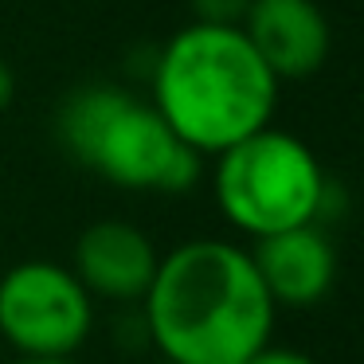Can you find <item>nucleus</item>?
Here are the masks:
<instances>
[{"instance_id": "7", "label": "nucleus", "mask_w": 364, "mask_h": 364, "mask_svg": "<svg viewBox=\"0 0 364 364\" xmlns=\"http://www.w3.org/2000/svg\"><path fill=\"white\" fill-rule=\"evenodd\" d=\"M157 247L141 228L126 220H98L75 243V274L90 298L141 301L157 274Z\"/></svg>"}, {"instance_id": "3", "label": "nucleus", "mask_w": 364, "mask_h": 364, "mask_svg": "<svg viewBox=\"0 0 364 364\" xmlns=\"http://www.w3.org/2000/svg\"><path fill=\"white\" fill-rule=\"evenodd\" d=\"M55 134L67 157L129 192L181 196L200 181V153L173 134L157 106L118 82H87L63 98Z\"/></svg>"}, {"instance_id": "9", "label": "nucleus", "mask_w": 364, "mask_h": 364, "mask_svg": "<svg viewBox=\"0 0 364 364\" xmlns=\"http://www.w3.org/2000/svg\"><path fill=\"white\" fill-rule=\"evenodd\" d=\"M188 4H192L196 24H231V28H239L251 0H188Z\"/></svg>"}, {"instance_id": "6", "label": "nucleus", "mask_w": 364, "mask_h": 364, "mask_svg": "<svg viewBox=\"0 0 364 364\" xmlns=\"http://www.w3.org/2000/svg\"><path fill=\"white\" fill-rule=\"evenodd\" d=\"M243 36L282 79H309L329 59V20L317 0H251Z\"/></svg>"}, {"instance_id": "12", "label": "nucleus", "mask_w": 364, "mask_h": 364, "mask_svg": "<svg viewBox=\"0 0 364 364\" xmlns=\"http://www.w3.org/2000/svg\"><path fill=\"white\" fill-rule=\"evenodd\" d=\"M16 364H79L75 356H20Z\"/></svg>"}, {"instance_id": "10", "label": "nucleus", "mask_w": 364, "mask_h": 364, "mask_svg": "<svg viewBox=\"0 0 364 364\" xmlns=\"http://www.w3.org/2000/svg\"><path fill=\"white\" fill-rule=\"evenodd\" d=\"M243 364H321L314 356L298 353V348H278V345H262L255 356H247Z\"/></svg>"}, {"instance_id": "11", "label": "nucleus", "mask_w": 364, "mask_h": 364, "mask_svg": "<svg viewBox=\"0 0 364 364\" xmlns=\"http://www.w3.org/2000/svg\"><path fill=\"white\" fill-rule=\"evenodd\" d=\"M12 95H16V79H12V67L0 59V114L12 106Z\"/></svg>"}, {"instance_id": "13", "label": "nucleus", "mask_w": 364, "mask_h": 364, "mask_svg": "<svg viewBox=\"0 0 364 364\" xmlns=\"http://www.w3.org/2000/svg\"><path fill=\"white\" fill-rule=\"evenodd\" d=\"M161 364H181V360H161Z\"/></svg>"}, {"instance_id": "5", "label": "nucleus", "mask_w": 364, "mask_h": 364, "mask_svg": "<svg viewBox=\"0 0 364 364\" xmlns=\"http://www.w3.org/2000/svg\"><path fill=\"white\" fill-rule=\"evenodd\" d=\"M95 329V298L59 262H16L0 274V337L20 356H75Z\"/></svg>"}, {"instance_id": "2", "label": "nucleus", "mask_w": 364, "mask_h": 364, "mask_svg": "<svg viewBox=\"0 0 364 364\" xmlns=\"http://www.w3.org/2000/svg\"><path fill=\"white\" fill-rule=\"evenodd\" d=\"M149 87L157 114L200 157L270 126L278 106V75L231 24L181 28L153 59Z\"/></svg>"}, {"instance_id": "4", "label": "nucleus", "mask_w": 364, "mask_h": 364, "mask_svg": "<svg viewBox=\"0 0 364 364\" xmlns=\"http://www.w3.org/2000/svg\"><path fill=\"white\" fill-rule=\"evenodd\" d=\"M329 188L317 153L286 129L262 126L215 153V204L231 228L251 239L317 223L329 204Z\"/></svg>"}, {"instance_id": "1", "label": "nucleus", "mask_w": 364, "mask_h": 364, "mask_svg": "<svg viewBox=\"0 0 364 364\" xmlns=\"http://www.w3.org/2000/svg\"><path fill=\"white\" fill-rule=\"evenodd\" d=\"M141 301L145 337L181 364H243L270 345L278 317L251 251L228 239L173 247Z\"/></svg>"}, {"instance_id": "8", "label": "nucleus", "mask_w": 364, "mask_h": 364, "mask_svg": "<svg viewBox=\"0 0 364 364\" xmlns=\"http://www.w3.org/2000/svg\"><path fill=\"white\" fill-rule=\"evenodd\" d=\"M251 259L274 306H314L337 282V251L317 223H301V228L255 239Z\"/></svg>"}]
</instances>
